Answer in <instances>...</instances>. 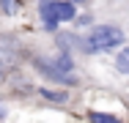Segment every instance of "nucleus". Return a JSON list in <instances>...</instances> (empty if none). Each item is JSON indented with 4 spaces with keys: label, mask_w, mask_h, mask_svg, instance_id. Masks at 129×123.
Instances as JSON below:
<instances>
[{
    "label": "nucleus",
    "mask_w": 129,
    "mask_h": 123,
    "mask_svg": "<svg viewBox=\"0 0 129 123\" xmlns=\"http://www.w3.org/2000/svg\"><path fill=\"white\" fill-rule=\"evenodd\" d=\"M124 44V30L115 25H99L88 33L85 38V52H107Z\"/></svg>",
    "instance_id": "obj_1"
},
{
    "label": "nucleus",
    "mask_w": 129,
    "mask_h": 123,
    "mask_svg": "<svg viewBox=\"0 0 129 123\" xmlns=\"http://www.w3.org/2000/svg\"><path fill=\"white\" fill-rule=\"evenodd\" d=\"M36 69L44 74L47 79L58 82V85H74V77H72V71H63V69H58L55 63H50V60H36Z\"/></svg>",
    "instance_id": "obj_2"
},
{
    "label": "nucleus",
    "mask_w": 129,
    "mask_h": 123,
    "mask_svg": "<svg viewBox=\"0 0 129 123\" xmlns=\"http://www.w3.org/2000/svg\"><path fill=\"white\" fill-rule=\"evenodd\" d=\"M39 14H41V22L47 30H58L60 17H58V3L55 0H41L39 3Z\"/></svg>",
    "instance_id": "obj_3"
},
{
    "label": "nucleus",
    "mask_w": 129,
    "mask_h": 123,
    "mask_svg": "<svg viewBox=\"0 0 129 123\" xmlns=\"http://www.w3.org/2000/svg\"><path fill=\"white\" fill-rule=\"evenodd\" d=\"M58 3V17L60 22H74L77 19V3L74 0H55Z\"/></svg>",
    "instance_id": "obj_4"
},
{
    "label": "nucleus",
    "mask_w": 129,
    "mask_h": 123,
    "mask_svg": "<svg viewBox=\"0 0 129 123\" xmlns=\"http://www.w3.org/2000/svg\"><path fill=\"white\" fill-rule=\"evenodd\" d=\"M115 69L121 74H129V47H124L118 55H115Z\"/></svg>",
    "instance_id": "obj_5"
},
{
    "label": "nucleus",
    "mask_w": 129,
    "mask_h": 123,
    "mask_svg": "<svg viewBox=\"0 0 129 123\" xmlns=\"http://www.w3.org/2000/svg\"><path fill=\"white\" fill-rule=\"evenodd\" d=\"M41 96L55 101V104H66V101H69V96H66L63 90H47V88H41Z\"/></svg>",
    "instance_id": "obj_6"
},
{
    "label": "nucleus",
    "mask_w": 129,
    "mask_h": 123,
    "mask_svg": "<svg viewBox=\"0 0 129 123\" xmlns=\"http://www.w3.org/2000/svg\"><path fill=\"white\" fill-rule=\"evenodd\" d=\"M88 118L96 123H115V115H107V112H91Z\"/></svg>",
    "instance_id": "obj_7"
},
{
    "label": "nucleus",
    "mask_w": 129,
    "mask_h": 123,
    "mask_svg": "<svg viewBox=\"0 0 129 123\" xmlns=\"http://www.w3.org/2000/svg\"><path fill=\"white\" fill-rule=\"evenodd\" d=\"M14 3H17V0H0V8H3L6 14H11V11H14Z\"/></svg>",
    "instance_id": "obj_8"
},
{
    "label": "nucleus",
    "mask_w": 129,
    "mask_h": 123,
    "mask_svg": "<svg viewBox=\"0 0 129 123\" xmlns=\"http://www.w3.org/2000/svg\"><path fill=\"white\" fill-rule=\"evenodd\" d=\"M74 22H77V25H91V17H88V14H82V17H77Z\"/></svg>",
    "instance_id": "obj_9"
},
{
    "label": "nucleus",
    "mask_w": 129,
    "mask_h": 123,
    "mask_svg": "<svg viewBox=\"0 0 129 123\" xmlns=\"http://www.w3.org/2000/svg\"><path fill=\"white\" fill-rule=\"evenodd\" d=\"M3 115H6V109H3V101H0V118H3Z\"/></svg>",
    "instance_id": "obj_10"
},
{
    "label": "nucleus",
    "mask_w": 129,
    "mask_h": 123,
    "mask_svg": "<svg viewBox=\"0 0 129 123\" xmlns=\"http://www.w3.org/2000/svg\"><path fill=\"white\" fill-rule=\"evenodd\" d=\"M74 3H77V6H80V3H88V0H74Z\"/></svg>",
    "instance_id": "obj_11"
},
{
    "label": "nucleus",
    "mask_w": 129,
    "mask_h": 123,
    "mask_svg": "<svg viewBox=\"0 0 129 123\" xmlns=\"http://www.w3.org/2000/svg\"><path fill=\"white\" fill-rule=\"evenodd\" d=\"M0 71H3V69H0Z\"/></svg>",
    "instance_id": "obj_12"
}]
</instances>
